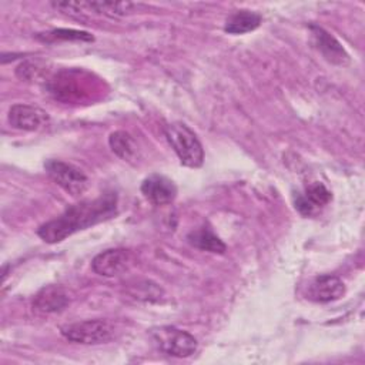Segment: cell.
I'll return each instance as SVG.
<instances>
[{"label": "cell", "mask_w": 365, "mask_h": 365, "mask_svg": "<svg viewBox=\"0 0 365 365\" xmlns=\"http://www.w3.org/2000/svg\"><path fill=\"white\" fill-rule=\"evenodd\" d=\"M44 168L48 177L67 194L78 197L88 188L87 175L76 165L61 160H47Z\"/></svg>", "instance_id": "obj_5"}, {"label": "cell", "mask_w": 365, "mask_h": 365, "mask_svg": "<svg viewBox=\"0 0 365 365\" xmlns=\"http://www.w3.org/2000/svg\"><path fill=\"white\" fill-rule=\"evenodd\" d=\"M70 304L68 292L60 285H47L41 288L33 301V309L40 314L61 312Z\"/></svg>", "instance_id": "obj_11"}, {"label": "cell", "mask_w": 365, "mask_h": 365, "mask_svg": "<svg viewBox=\"0 0 365 365\" xmlns=\"http://www.w3.org/2000/svg\"><path fill=\"white\" fill-rule=\"evenodd\" d=\"M309 30H311L314 46L324 56L325 60H328L332 64H338V66H344L349 61V57H348L345 48L342 47V44L332 34H329L325 29H322L317 24H311Z\"/></svg>", "instance_id": "obj_9"}, {"label": "cell", "mask_w": 365, "mask_h": 365, "mask_svg": "<svg viewBox=\"0 0 365 365\" xmlns=\"http://www.w3.org/2000/svg\"><path fill=\"white\" fill-rule=\"evenodd\" d=\"M133 264V255L124 248H110L97 254L91 261V268L103 277H115L125 272Z\"/></svg>", "instance_id": "obj_6"}, {"label": "cell", "mask_w": 365, "mask_h": 365, "mask_svg": "<svg viewBox=\"0 0 365 365\" xmlns=\"http://www.w3.org/2000/svg\"><path fill=\"white\" fill-rule=\"evenodd\" d=\"M187 240L192 247L201 251H208L212 254H224L227 250V245L222 242V240L218 235H215L208 227H201L191 231L187 235Z\"/></svg>", "instance_id": "obj_14"}, {"label": "cell", "mask_w": 365, "mask_h": 365, "mask_svg": "<svg viewBox=\"0 0 365 365\" xmlns=\"http://www.w3.org/2000/svg\"><path fill=\"white\" fill-rule=\"evenodd\" d=\"M115 212L117 195L115 192H107L94 200H83L74 205H70L57 218L41 224L37 230V235L44 242L56 244L77 231L111 218L115 215Z\"/></svg>", "instance_id": "obj_1"}, {"label": "cell", "mask_w": 365, "mask_h": 365, "mask_svg": "<svg viewBox=\"0 0 365 365\" xmlns=\"http://www.w3.org/2000/svg\"><path fill=\"white\" fill-rule=\"evenodd\" d=\"M9 123L11 127L24 131H36L48 124V114L30 104H14L9 110Z\"/></svg>", "instance_id": "obj_8"}, {"label": "cell", "mask_w": 365, "mask_h": 365, "mask_svg": "<svg viewBox=\"0 0 365 365\" xmlns=\"http://www.w3.org/2000/svg\"><path fill=\"white\" fill-rule=\"evenodd\" d=\"M345 294L344 281L332 274H324L314 278L305 291V298L312 302H331Z\"/></svg>", "instance_id": "obj_7"}, {"label": "cell", "mask_w": 365, "mask_h": 365, "mask_svg": "<svg viewBox=\"0 0 365 365\" xmlns=\"http://www.w3.org/2000/svg\"><path fill=\"white\" fill-rule=\"evenodd\" d=\"M153 338L158 348L171 356L187 358L198 349V342L194 335L175 327H160L153 329Z\"/></svg>", "instance_id": "obj_4"}, {"label": "cell", "mask_w": 365, "mask_h": 365, "mask_svg": "<svg viewBox=\"0 0 365 365\" xmlns=\"http://www.w3.org/2000/svg\"><path fill=\"white\" fill-rule=\"evenodd\" d=\"M332 198L331 191L321 182L311 184L302 194H297L295 197V208L299 214L308 217L312 215L318 208L327 205Z\"/></svg>", "instance_id": "obj_12"}, {"label": "cell", "mask_w": 365, "mask_h": 365, "mask_svg": "<svg viewBox=\"0 0 365 365\" xmlns=\"http://www.w3.org/2000/svg\"><path fill=\"white\" fill-rule=\"evenodd\" d=\"M44 41H54V40H70V41H93L94 37L88 31L74 30V29H54L43 36H40Z\"/></svg>", "instance_id": "obj_16"}, {"label": "cell", "mask_w": 365, "mask_h": 365, "mask_svg": "<svg viewBox=\"0 0 365 365\" xmlns=\"http://www.w3.org/2000/svg\"><path fill=\"white\" fill-rule=\"evenodd\" d=\"M108 145L111 148V151L120 157L124 161H134L138 155V150H137V143L133 138V135L127 131L118 130L110 134L108 137Z\"/></svg>", "instance_id": "obj_15"}, {"label": "cell", "mask_w": 365, "mask_h": 365, "mask_svg": "<svg viewBox=\"0 0 365 365\" xmlns=\"http://www.w3.org/2000/svg\"><path fill=\"white\" fill-rule=\"evenodd\" d=\"M164 134L171 148L175 151L180 163L190 168H198L204 163V150L197 134L184 123H170Z\"/></svg>", "instance_id": "obj_2"}, {"label": "cell", "mask_w": 365, "mask_h": 365, "mask_svg": "<svg viewBox=\"0 0 365 365\" xmlns=\"http://www.w3.org/2000/svg\"><path fill=\"white\" fill-rule=\"evenodd\" d=\"M262 17L257 11L237 10L230 14L224 24V31L228 34H245L259 27Z\"/></svg>", "instance_id": "obj_13"}, {"label": "cell", "mask_w": 365, "mask_h": 365, "mask_svg": "<svg viewBox=\"0 0 365 365\" xmlns=\"http://www.w3.org/2000/svg\"><path fill=\"white\" fill-rule=\"evenodd\" d=\"M143 195L154 205H165L177 197V187L173 180L161 174H151L141 184Z\"/></svg>", "instance_id": "obj_10"}, {"label": "cell", "mask_w": 365, "mask_h": 365, "mask_svg": "<svg viewBox=\"0 0 365 365\" xmlns=\"http://www.w3.org/2000/svg\"><path fill=\"white\" fill-rule=\"evenodd\" d=\"M61 335L76 344L97 345L113 339L114 325L107 319H86L63 325Z\"/></svg>", "instance_id": "obj_3"}]
</instances>
